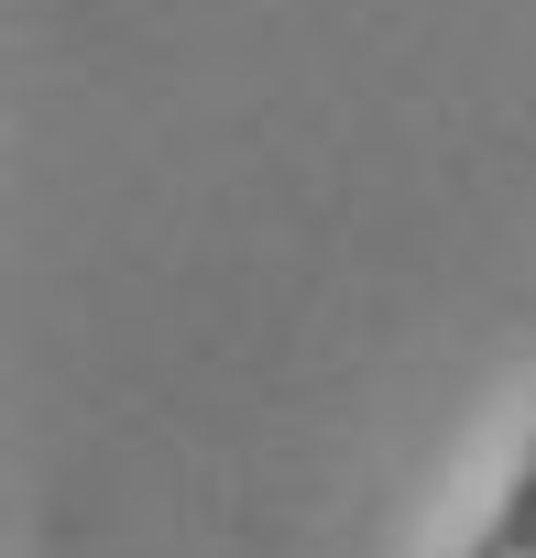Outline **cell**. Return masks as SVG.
I'll return each mask as SVG.
<instances>
[{
  "mask_svg": "<svg viewBox=\"0 0 536 558\" xmlns=\"http://www.w3.org/2000/svg\"><path fill=\"white\" fill-rule=\"evenodd\" d=\"M471 558H536V438H525V460H514V482H503L492 525L471 536Z\"/></svg>",
  "mask_w": 536,
  "mask_h": 558,
  "instance_id": "cell-1",
  "label": "cell"
}]
</instances>
